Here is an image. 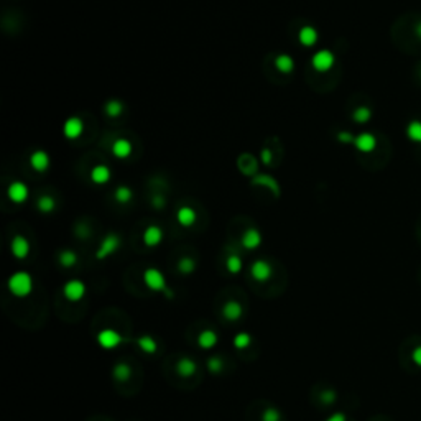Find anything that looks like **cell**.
<instances>
[{"mask_svg":"<svg viewBox=\"0 0 421 421\" xmlns=\"http://www.w3.org/2000/svg\"><path fill=\"white\" fill-rule=\"evenodd\" d=\"M8 290L10 293L18 296V298H25L31 293L33 290V278L30 273L26 272H17L8 278Z\"/></svg>","mask_w":421,"mask_h":421,"instance_id":"1","label":"cell"},{"mask_svg":"<svg viewBox=\"0 0 421 421\" xmlns=\"http://www.w3.org/2000/svg\"><path fill=\"white\" fill-rule=\"evenodd\" d=\"M120 245H122V239L117 234H114V232L107 234L104 239L101 240L99 249H97V252H96L97 260H104V258L110 257L112 253H115L118 249H120Z\"/></svg>","mask_w":421,"mask_h":421,"instance_id":"2","label":"cell"},{"mask_svg":"<svg viewBox=\"0 0 421 421\" xmlns=\"http://www.w3.org/2000/svg\"><path fill=\"white\" fill-rule=\"evenodd\" d=\"M334 63H336V56H334V53L329 51V50H319V51H316L315 55H313V58H311L313 68H315L317 73H326V71H329V69L334 66Z\"/></svg>","mask_w":421,"mask_h":421,"instance_id":"3","label":"cell"},{"mask_svg":"<svg viewBox=\"0 0 421 421\" xmlns=\"http://www.w3.org/2000/svg\"><path fill=\"white\" fill-rule=\"evenodd\" d=\"M145 285L153 291H165L166 290V280L165 275L158 268H147L143 273Z\"/></svg>","mask_w":421,"mask_h":421,"instance_id":"4","label":"cell"},{"mask_svg":"<svg viewBox=\"0 0 421 421\" xmlns=\"http://www.w3.org/2000/svg\"><path fill=\"white\" fill-rule=\"evenodd\" d=\"M28 194H30L28 186H26L25 183H21V181L10 183L8 188H7V196H8L10 201L15 203V204L25 203L26 199H28Z\"/></svg>","mask_w":421,"mask_h":421,"instance_id":"5","label":"cell"},{"mask_svg":"<svg viewBox=\"0 0 421 421\" xmlns=\"http://www.w3.org/2000/svg\"><path fill=\"white\" fill-rule=\"evenodd\" d=\"M84 132V122L81 117H69L63 125V135L68 140H76Z\"/></svg>","mask_w":421,"mask_h":421,"instance_id":"6","label":"cell"},{"mask_svg":"<svg viewBox=\"0 0 421 421\" xmlns=\"http://www.w3.org/2000/svg\"><path fill=\"white\" fill-rule=\"evenodd\" d=\"M10 250H12V255L18 260H23V258L28 257L30 253V242L26 237L23 235H15L12 242H10Z\"/></svg>","mask_w":421,"mask_h":421,"instance_id":"7","label":"cell"},{"mask_svg":"<svg viewBox=\"0 0 421 421\" xmlns=\"http://www.w3.org/2000/svg\"><path fill=\"white\" fill-rule=\"evenodd\" d=\"M97 342L102 349H114L117 347L118 344L122 342V336L118 332H115L114 329H104V331L99 332V336H97Z\"/></svg>","mask_w":421,"mask_h":421,"instance_id":"8","label":"cell"},{"mask_svg":"<svg viewBox=\"0 0 421 421\" xmlns=\"http://www.w3.org/2000/svg\"><path fill=\"white\" fill-rule=\"evenodd\" d=\"M354 145H355V148H357L359 152H362V153H372V152L375 150V147H377V138H375L374 133H370V132H362V133H359L357 137H355Z\"/></svg>","mask_w":421,"mask_h":421,"instance_id":"9","label":"cell"},{"mask_svg":"<svg viewBox=\"0 0 421 421\" xmlns=\"http://www.w3.org/2000/svg\"><path fill=\"white\" fill-rule=\"evenodd\" d=\"M63 293L69 301H79L86 295V285L81 280H71V282L64 285Z\"/></svg>","mask_w":421,"mask_h":421,"instance_id":"10","label":"cell"},{"mask_svg":"<svg viewBox=\"0 0 421 421\" xmlns=\"http://www.w3.org/2000/svg\"><path fill=\"white\" fill-rule=\"evenodd\" d=\"M252 277L257 280V282H268L270 277H272V265L265 260H257L253 262V265L250 268Z\"/></svg>","mask_w":421,"mask_h":421,"instance_id":"11","label":"cell"},{"mask_svg":"<svg viewBox=\"0 0 421 421\" xmlns=\"http://www.w3.org/2000/svg\"><path fill=\"white\" fill-rule=\"evenodd\" d=\"M30 166L38 173L46 171L50 168V155L45 150H36L30 155Z\"/></svg>","mask_w":421,"mask_h":421,"instance_id":"12","label":"cell"},{"mask_svg":"<svg viewBox=\"0 0 421 421\" xmlns=\"http://www.w3.org/2000/svg\"><path fill=\"white\" fill-rule=\"evenodd\" d=\"M161 240H163V229L160 227V225H148L147 229L143 232V242L147 247H156L161 244Z\"/></svg>","mask_w":421,"mask_h":421,"instance_id":"13","label":"cell"},{"mask_svg":"<svg viewBox=\"0 0 421 421\" xmlns=\"http://www.w3.org/2000/svg\"><path fill=\"white\" fill-rule=\"evenodd\" d=\"M317 38H319L317 30L311 25H305L303 28H300V31H298V41L306 48L315 46L317 43Z\"/></svg>","mask_w":421,"mask_h":421,"instance_id":"14","label":"cell"},{"mask_svg":"<svg viewBox=\"0 0 421 421\" xmlns=\"http://www.w3.org/2000/svg\"><path fill=\"white\" fill-rule=\"evenodd\" d=\"M260 244H262V234L258 229L250 227L242 234V245H244L245 249L253 250V249H257Z\"/></svg>","mask_w":421,"mask_h":421,"instance_id":"15","label":"cell"},{"mask_svg":"<svg viewBox=\"0 0 421 421\" xmlns=\"http://www.w3.org/2000/svg\"><path fill=\"white\" fill-rule=\"evenodd\" d=\"M132 153V143L128 142L127 138H117L114 143H112V155L118 160L128 158Z\"/></svg>","mask_w":421,"mask_h":421,"instance_id":"16","label":"cell"},{"mask_svg":"<svg viewBox=\"0 0 421 421\" xmlns=\"http://www.w3.org/2000/svg\"><path fill=\"white\" fill-rule=\"evenodd\" d=\"M112 176V171L109 166L105 165H96L93 170H91V180L96 185H105L107 181L110 180Z\"/></svg>","mask_w":421,"mask_h":421,"instance_id":"17","label":"cell"},{"mask_svg":"<svg viewBox=\"0 0 421 421\" xmlns=\"http://www.w3.org/2000/svg\"><path fill=\"white\" fill-rule=\"evenodd\" d=\"M176 220L183 227H190L196 222V210L190 206H181L176 212Z\"/></svg>","mask_w":421,"mask_h":421,"instance_id":"18","label":"cell"},{"mask_svg":"<svg viewBox=\"0 0 421 421\" xmlns=\"http://www.w3.org/2000/svg\"><path fill=\"white\" fill-rule=\"evenodd\" d=\"M275 66H277V69L280 73L290 74V73H293V69H295V59L291 55L282 53V55H278L277 58H275Z\"/></svg>","mask_w":421,"mask_h":421,"instance_id":"19","label":"cell"},{"mask_svg":"<svg viewBox=\"0 0 421 421\" xmlns=\"http://www.w3.org/2000/svg\"><path fill=\"white\" fill-rule=\"evenodd\" d=\"M222 313H224L225 319L237 321V319H240L242 315H244V308H242L240 303H237V301H227V303L224 305Z\"/></svg>","mask_w":421,"mask_h":421,"instance_id":"20","label":"cell"},{"mask_svg":"<svg viewBox=\"0 0 421 421\" xmlns=\"http://www.w3.org/2000/svg\"><path fill=\"white\" fill-rule=\"evenodd\" d=\"M198 344L201 345L203 349H212L214 345L217 344V334L214 331H210V329L203 331L198 337Z\"/></svg>","mask_w":421,"mask_h":421,"instance_id":"21","label":"cell"},{"mask_svg":"<svg viewBox=\"0 0 421 421\" xmlns=\"http://www.w3.org/2000/svg\"><path fill=\"white\" fill-rule=\"evenodd\" d=\"M176 372L181 377H185V379H186V377H191L194 372H196V364H194L193 360L188 359V357L180 359V362L176 364Z\"/></svg>","mask_w":421,"mask_h":421,"instance_id":"22","label":"cell"},{"mask_svg":"<svg viewBox=\"0 0 421 421\" xmlns=\"http://www.w3.org/2000/svg\"><path fill=\"white\" fill-rule=\"evenodd\" d=\"M104 110H105V115L107 117H112L115 118L118 115H122L123 112V104L118 99H110L107 101V104L104 105Z\"/></svg>","mask_w":421,"mask_h":421,"instance_id":"23","label":"cell"},{"mask_svg":"<svg viewBox=\"0 0 421 421\" xmlns=\"http://www.w3.org/2000/svg\"><path fill=\"white\" fill-rule=\"evenodd\" d=\"M407 137L415 143H421V120H412L408 123Z\"/></svg>","mask_w":421,"mask_h":421,"instance_id":"24","label":"cell"},{"mask_svg":"<svg viewBox=\"0 0 421 421\" xmlns=\"http://www.w3.org/2000/svg\"><path fill=\"white\" fill-rule=\"evenodd\" d=\"M252 185H263V186H268L270 190H272L275 194H278L280 188H278V183L273 180L270 175H258L252 180Z\"/></svg>","mask_w":421,"mask_h":421,"instance_id":"25","label":"cell"},{"mask_svg":"<svg viewBox=\"0 0 421 421\" xmlns=\"http://www.w3.org/2000/svg\"><path fill=\"white\" fill-rule=\"evenodd\" d=\"M352 118L357 123H367L372 118V110H370V107H367V105H360L357 107L354 112H352Z\"/></svg>","mask_w":421,"mask_h":421,"instance_id":"26","label":"cell"},{"mask_svg":"<svg viewBox=\"0 0 421 421\" xmlns=\"http://www.w3.org/2000/svg\"><path fill=\"white\" fill-rule=\"evenodd\" d=\"M114 198H115V201L117 203H120V204H127V203H130L132 201V198H133V191L130 190L128 186H118L115 193H114Z\"/></svg>","mask_w":421,"mask_h":421,"instance_id":"27","label":"cell"},{"mask_svg":"<svg viewBox=\"0 0 421 421\" xmlns=\"http://www.w3.org/2000/svg\"><path fill=\"white\" fill-rule=\"evenodd\" d=\"M36 208H38V210H41V212H51V210H55L56 208V201H55V198H51V196H48V194H45V196H41L38 201H36Z\"/></svg>","mask_w":421,"mask_h":421,"instance_id":"28","label":"cell"},{"mask_svg":"<svg viewBox=\"0 0 421 421\" xmlns=\"http://www.w3.org/2000/svg\"><path fill=\"white\" fill-rule=\"evenodd\" d=\"M58 258H59L61 267H64V268H71V267L76 265V262H78V255L73 250H63L61 253H59Z\"/></svg>","mask_w":421,"mask_h":421,"instance_id":"29","label":"cell"},{"mask_svg":"<svg viewBox=\"0 0 421 421\" xmlns=\"http://www.w3.org/2000/svg\"><path fill=\"white\" fill-rule=\"evenodd\" d=\"M138 347L143 350V352H147V354H153L155 350H156V342H155V339L153 337H150V336H142V337H138Z\"/></svg>","mask_w":421,"mask_h":421,"instance_id":"30","label":"cell"},{"mask_svg":"<svg viewBox=\"0 0 421 421\" xmlns=\"http://www.w3.org/2000/svg\"><path fill=\"white\" fill-rule=\"evenodd\" d=\"M130 375H132V370H130V367H128L127 364L120 362V364H117L114 367V377H115L117 380H120V382L128 380V377H130Z\"/></svg>","mask_w":421,"mask_h":421,"instance_id":"31","label":"cell"},{"mask_svg":"<svg viewBox=\"0 0 421 421\" xmlns=\"http://www.w3.org/2000/svg\"><path fill=\"white\" fill-rule=\"evenodd\" d=\"M225 267L230 273H240L242 272V267H244V263H242V258L239 255H230L227 258V262H225Z\"/></svg>","mask_w":421,"mask_h":421,"instance_id":"32","label":"cell"},{"mask_svg":"<svg viewBox=\"0 0 421 421\" xmlns=\"http://www.w3.org/2000/svg\"><path fill=\"white\" fill-rule=\"evenodd\" d=\"M194 268H196V262L193 260L191 257H183L180 262H178V270H180L181 273H193Z\"/></svg>","mask_w":421,"mask_h":421,"instance_id":"33","label":"cell"},{"mask_svg":"<svg viewBox=\"0 0 421 421\" xmlns=\"http://www.w3.org/2000/svg\"><path fill=\"white\" fill-rule=\"evenodd\" d=\"M250 341H252V337L249 336V334L240 332V334H237V336L234 337V345H235L237 349H245V347H249V345H250Z\"/></svg>","mask_w":421,"mask_h":421,"instance_id":"34","label":"cell"},{"mask_svg":"<svg viewBox=\"0 0 421 421\" xmlns=\"http://www.w3.org/2000/svg\"><path fill=\"white\" fill-rule=\"evenodd\" d=\"M280 420H282V415L275 408H267L262 413V421H280Z\"/></svg>","mask_w":421,"mask_h":421,"instance_id":"35","label":"cell"},{"mask_svg":"<svg viewBox=\"0 0 421 421\" xmlns=\"http://www.w3.org/2000/svg\"><path fill=\"white\" fill-rule=\"evenodd\" d=\"M208 369L210 372H214V374H217V372H220V369H222V360L219 357H210L208 360Z\"/></svg>","mask_w":421,"mask_h":421,"instance_id":"36","label":"cell"},{"mask_svg":"<svg viewBox=\"0 0 421 421\" xmlns=\"http://www.w3.org/2000/svg\"><path fill=\"white\" fill-rule=\"evenodd\" d=\"M355 137L350 132H339L337 133V142L341 143H354Z\"/></svg>","mask_w":421,"mask_h":421,"instance_id":"37","label":"cell"},{"mask_svg":"<svg viewBox=\"0 0 421 421\" xmlns=\"http://www.w3.org/2000/svg\"><path fill=\"white\" fill-rule=\"evenodd\" d=\"M260 160L263 165H270L272 163V152H270L268 148H263L262 153H260Z\"/></svg>","mask_w":421,"mask_h":421,"instance_id":"38","label":"cell"},{"mask_svg":"<svg viewBox=\"0 0 421 421\" xmlns=\"http://www.w3.org/2000/svg\"><path fill=\"white\" fill-rule=\"evenodd\" d=\"M152 204H153V208L155 209H163L165 208V204H166V201H165V198L163 196H153V199H152Z\"/></svg>","mask_w":421,"mask_h":421,"instance_id":"39","label":"cell"},{"mask_svg":"<svg viewBox=\"0 0 421 421\" xmlns=\"http://www.w3.org/2000/svg\"><path fill=\"white\" fill-rule=\"evenodd\" d=\"M334 398H336V395H334V392H324L321 395V400L324 402V403H332L334 402Z\"/></svg>","mask_w":421,"mask_h":421,"instance_id":"40","label":"cell"},{"mask_svg":"<svg viewBox=\"0 0 421 421\" xmlns=\"http://www.w3.org/2000/svg\"><path fill=\"white\" fill-rule=\"evenodd\" d=\"M326 421H345V417L341 413H336V415H332L331 418H327Z\"/></svg>","mask_w":421,"mask_h":421,"instance_id":"41","label":"cell"},{"mask_svg":"<svg viewBox=\"0 0 421 421\" xmlns=\"http://www.w3.org/2000/svg\"><path fill=\"white\" fill-rule=\"evenodd\" d=\"M415 33H417V36L421 40V21H418L417 26H415Z\"/></svg>","mask_w":421,"mask_h":421,"instance_id":"42","label":"cell"}]
</instances>
